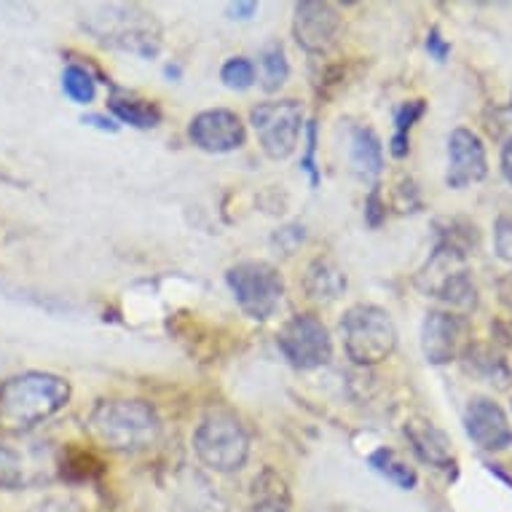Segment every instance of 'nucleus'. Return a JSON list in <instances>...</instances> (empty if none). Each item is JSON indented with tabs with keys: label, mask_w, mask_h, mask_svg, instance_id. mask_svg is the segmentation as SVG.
Segmentation results:
<instances>
[{
	"label": "nucleus",
	"mask_w": 512,
	"mask_h": 512,
	"mask_svg": "<svg viewBox=\"0 0 512 512\" xmlns=\"http://www.w3.org/2000/svg\"><path fill=\"white\" fill-rule=\"evenodd\" d=\"M70 400V384L62 376L30 370L0 384V432L19 435L38 427Z\"/></svg>",
	"instance_id": "obj_1"
},
{
	"label": "nucleus",
	"mask_w": 512,
	"mask_h": 512,
	"mask_svg": "<svg viewBox=\"0 0 512 512\" xmlns=\"http://www.w3.org/2000/svg\"><path fill=\"white\" fill-rule=\"evenodd\" d=\"M81 27L102 46L132 51L143 59L156 57L161 49L159 19L137 3H108L89 9L81 19Z\"/></svg>",
	"instance_id": "obj_2"
},
{
	"label": "nucleus",
	"mask_w": 512,
	"mask_h": 512,
	"mask_svg": "<svg viewBox=\"0 0 512 512\" xmlns=\"http://www.w3.org/2000/svg\"><path fill=\"white\" fill-rule=\"evenodd\" d=\"M86 424L108 451H143L161 435L159 413L145 400H100Z\"/></svg>",
	"instance_id": "obj_3"
},
{
	"label": "nucleus",
	"mask_w": 512,
	"mask_h": 512,
	"mask_svg": "<svg viewBox=\"0 0 512 512\" xmlns=\"http://www.w3.org/2000/svg\"><path fill=\"white\" fill-rule=\"evenodd\" d=\"M464 261H467V247L443 236L416 282L424 293L435 295L448 306L472 311L478 306V287L472 282L470 269Z\"/></svg>",
	"instance_id": "obj_4"
},
{
	"label": "nucleus",
	"mask_w": 512,
	"mask_h": 512,
	"mask_svg": "<svg viewBox=\"0 0 512 512\" xmlns=\"http://www.w3.org/2000/svg\"><path fill=\"white\" fill-rule=\"evenodd\" d=\"M344 352L354 365H378L392 357L397 346L395 319L373 303H357L341 319Z\"/></svg>",
	"instance_id": "obj_5"
},
{
	"label": "nucleus",
	"mask_w": 512,
	"mask_h": 512,
	"mask_svg": "<svg viewBox=\"0 0 512 512\" xmlns=\"http://www.w3.org/2000/svg\"><path fill=\"white\" fill-rule=\"evenodd\" d=\"M194 451L199 462L215 472L242 470L250 456V437L239 416L226 408L210 411L194 432Z\"/></svg>",
	"instance_id": "obj_6"
},
{
	"label": "nucleus",
	"mask_w": 512,
	"mask_h": 512,
	"mask_svg": "<svg viewBox=\"0 0 512 512\" xmlns=\"http://www.w3.org/2000/svg\"><path fill=\"white\" fill-rule=\"evenodd\" d=\"M226 282L239 309L252 319H269L285 295V279L266 261L236 263L226 271Z\"/></svg>",
	"instance_id": "obj_7"
},
{
	"label": "nucleus",
	"mask_w": 512,
	"mask_h": 512,
	"mask_svg": "<svg viewBox=\"0 0 512 512\" xmlns=\"http://www.w3.org/2000/svg\"><path fill=\"white\" fill-rule=\"evenodd\" d=\"M250 124L269 159H287L301 140L303 110L295 100L261 102L250 110Z\"/></svg>",
	"instance_id": "obj_8"
},
{
	"label": "nucleus",
	"mask_w": 512,
	"mask_h": 512,
	"mask_svg": "<svg viewBox=\"0 0 512 512\" xmlns=\"http://www.w3.org/2000/svg\"><path fill=\"white\" fill-rule=\"evenodd\" d=\"M279 352L298 370H314L333 360V338L314 314H295L277 336Z\"/></svg>",
	"instance_id": "obj_9"
},
{
	"label": "nucleus",
	"mask_w": 512,
	"mask_h": 512,
	"mask_svg": "<svg viewBox=\"0 0 512 512\" xmlns=\"http://www.w3.org/2000/svg\"><path fill=\"white\" fill-rule=\"evenodd\" d=\"M464 432L480 451L496 454L512 445V424L491 397H472L464 408Z\"/></svg>",
	"instance_id": "obj_10"
},
{
	"label": "nucleus",
	"mask_w": 512,
	"mask_h": 512,
	"mask_svg": "<svg viewBox=\"0 0 512 512\" xmlns=\"http://www.w3.org/2000/svg\"><path fill=\"white\" fill-rule=\"evenodd\" d=\"M188 137L196 148L207 153H231L239 151L247 140L242 118L234 110L215 108L202 110L188 126Z\"/></svg>",
	"instance_id": "obj_11"
},
{
	"label": "nucleus",
	"mask_w": 512,
	"mask_h": 512,
	"mask_svg": "<svg viewBox=\"0 0 512 512\" xmlns=\"http://www.w3.org/2000/svg\"><path fill=\"white\" fill-rule=\"evenodd\" d=\"M467 322L451 311H429L421 325V349L429 365H448L464 352Z\"/></svg>",
	"instance_id": "obj_12"
},
{
	"label": "nucleus",
	"mask_w": 512,
	"mask_h": 512,
	"mask_svg": "<svg viewBox=\"0 0 512 512\" xmlns=\"http://www.w3.org/2000/svg\"><path fill=\"white\" fill-rule=\"evenodd\" d=\"M488 175L486 145L472 129L459 126L448 137V172L445 185L448 188H467L470 183H480Z\"/></svg>",
	"instance_id": "obj_13"
},
{
	"label": "nucleus",
	"mask_w": 512,
	"mask_h": 512,
	"mask_svg": "<svg viewBox=\"0 0 512 512\" xmlns=\"http://www.w3.org/2000/svg\"><path fill=\"white\" fill-rule=\"evenodd\" d=\"M295 41L301 43L309 54H325L338 41L341 33V17L330 3L303 0L295 6L293 22Z\"/></svg>",
	"instance_id": "obj_14"
},
{
	"label": "nucleus",
	"mask_w": 512,
	"mask_h": 512,
	"mask_svg": "<svg viewBox=\"0 0 512 512\" xmlns=\"http://www.w3.org/2000/svg\"><path fill=\"white\" fill-rule=\"evenodd\" d=\"M403 432L408 437V443H411L413 454L419 456L421 462L429 464V467H437V470H454V443L437 424L416 416V419L405 421Z\"/></svg>",
	"instance_id": "obj_15"
},
{
	"label": "nucleus",
	"mask_w": 512,
	"mask_h": 512,
	"mask_svg": "<svg viewBox=\"0 0 512 512\" xmlns=\"http://www.w3.org/2000/svg\"><path fill=\"white\" fill-rule=\"evenodd\" d=\"M303 290L311 301L333 303L346 293V274L330 258H314L303 277Z\"/></svg>",
	"instance_id": "obj_16"
},
{
	"label": "nucleus",
	"mask_w": 512,
	"mask_h": 512,
	"mask_svg": "<svg viewBox=\"0 0 512 512\" xmlns=\"http://www.w3.org/2000/svg\"><path fill=\"white\" fill-rule=\"evenodd\" d=\"M349 161L352 169L365 180L381 175L384 169V145L378 135L368 126H354L352 140H349Z\"/></svg>",
	"instance_id": "obj_17"
},
{
	"label": "nucleus",
	"mask_w": 512,
	"mask_h": 512,
	"mask_svg": "<svg viewBox=\"0 0 512 512\" xmlns=\"http://www.w3.org/2000/svg\"><path fill=\"white\" fill-rule=\"evenodd\" d=\"M464 368L470 370L472 376L483 378L486 384H496L499 389H507L512 384V370L502 354H496L491 346L483 344H467L464 346Z\"/></svg>",
	"instance_id": "obj_18"
},
{
	"label": "nucleus",
	"mask_w": 512,
	"mask_h": 512,
	"mask_svg": "<svg viewBox=\"0 0 512 512\" xmlns=\"http://www.w3.org/2000/svg\"><path fill=\"white\" fill-rule=\"evenodd\" d=\"M250 512H290V491L277 472L266 470L252 483Z\"/></svg>",
	"instance_id": "obj_19"
},
{
	"label": "nucleus",
	"mask_w": 512,
	"mask_h": 512,
	"mask_svg": "<svg viewBox=\"0 0 512 512\" xmlns=\"http://www.w3.org/2000/svg\"><path fill=\"white\" fill-rule=\"evenodd\" d=\"M108 108L118 116V121L132 124L137 129H153L161 124L159 105H153L140 97H129V94H113L108 102Z\"/></svg>",
	"instance_id": "obj_20"
},
{
	"label": "nucleus",
	"mask_w": 512,
	"mask_h": 512,
	"mask_svg": "<svg viewBox=\"0 0 512 512\" xmlns=\"http://www.w3.org/2000/svg\"><path fill=\"white\" fill-rule=\"evenodd\" d=\"M368 464L378 475H384L387 480H392L397 488H403V491H413L416 483H419V475L413 470L411 464L403 462L397 451L392 448H376L373 454L368 456Z\"/></svg>",
	"instance_id": "obj_21"
},
{
	"label": "nucleus",
	"mask_w": 512,
	"mask_h": 512,
	"mask_svg": "<svg viewBox=\"0 0 512 512\" xmlns=\"http://www.w3.org/2000/svg\"><path fill=\"white\" fill-rule=\"evenodd\" d=\"M261 86L266 92H279L285 86L287 76H290V62H287L285 46L282 43H269L261 49Z\"/></svg>",
	"instance_id": "obj_22"
},
{
	"label": "nucleus",
	"mask_w": 512,
	"mask_h": 512,
	"mask_svg": "<svg viewBox=\"0 0 512 512\" xmlns=\"http://www.w3.org/2000/svg\"><path fill=\"white\" fill-rule=\"evenodd\" d=\"M62 92L78 105H89L94 100V94H97V81L81 65H68L65 73H62Z\"/></svg>",
	"instance_id": "obj_23"
},
{
	"label": "nucleus",
	"mask_w": 512,
	"mask_h": 512,
	"mask_svg": "<svg viewBox=\"0 0 512 512\" xmlns=\"http://www.w3.org/2000/svg\"><path fill=\"white\" fill-rule=\"evenodd\" d=\"M220 81L228 86V89H236V92H244L255 84V65L250 59L244 57H231L220 68Z\"/></svg>",
	"instance_id": "obj_24"
},
{
	"label": "nucleus",
	"mask_w": 512,
	"mask_h": 512,
	"mask_svg": "<svg viewBox=\"0 0 512 512\" xmlns=\"http://www.w3.org/2000/svg\"><path fill=\"white\" fill-rule=\"evenodd\" d=\"M25 483V467L17 451L0 445V488H17Z\"/></svg>",
	"instance_id": "obj_25"
},
{
	"label": "nucleus",
	"mask_w": 512,
	"mask_h": 512,
	"mask_svg": "<svg viewBox=\"0 0 512 512\" xmlns=\"http://www.w3.org/2000/svg\"><path fill=\"white\" fill-rule=\"evenodd\" d=\"M486 126L491 137L496 140H504V143H510L512 140V100L510 105H504V108H491L486 116Z\"/></svg>",
	"instance_id": "obj_26"
},
{
	"label": "nucleus",
	"mask_w": 512,
	"mask_h": 512,
	"mask_svg": "<svg viewBox=\"0 0 512 512\" xmlns=\"http://www.w3.org/2000/svg\"><path fill=\"white\" fill-rule=\"evenodd\" d=\"M424 113H427V102L424 100L403 102V105L395 110V135L408 137V132L413 129V124H416V121H419Z\"/></svg>",
	"instance_id": "obj_27"
},
{
	"label": "nucleus",
	"mask_w": 512,
	"mask_h": 512,
	"mask_svg": "<svg viewBox=\"0 0 512 512\" xmlns=\"http://www.w3.org/2000/svg\"><path fill=\"white\" fill-rule=\"evenodd\" d=\"M494 250L502 261L512 263V215H499V218H496Z\"/></svg>",
	"instance_id": "obj_28"
},
{
	"label": "nucleus",
	"mask_w": 512,
	"mask_h": 512,
	"mask_svg": "<svg viewBox=\"0 0 512 512\" xmlns=\"http://www.w3.org/2000/svg\"><path fill=\"white\" fill-rule=\"evenodd\" d=\"M317 121L306 124V156L301 159L303 172L309 175L311 185H319V169H317Z\"/></svg>",
	"instance_id": "obj_29"
},
{
	"label": "nucleus",
	"mask_w": 512,
	"mask_h": 512,
	"mask_svg": "<svg viewBox=\"0 0 512 512\" xmlns=\"http://www.w3.org/2000/svg\"><path fill=\"white\" fill-rule=\"evenodd\" d=\"M387 220V204L381 202V194H378V188H373L365 199V223L370 228H378L381 223Z\"/></svg>",
	"instance_id": "obj_30"
},
{
	"label": "nucleus",
	"mask_w": 512,
	"mask_h": 512,
	"mask_svg": "<svg viewBox=\"0 0 512 512\" xmlns=\"http://www.w3.org/2000/svg\"><path fill=\"white\" fill-rule=\"evenodd\" d=\"M303 226H285L282 231H277L274 234V244H277L279 250H285L287 255L298 247V244L303 242Z\"/></svg>",
	"instance_id": "obj_31"
},
{
	"label": "nucleus",
	"mask_w": 512,
	"mask_h": 512,
	"mask_svg": "<svg viewBox=\"0 0 512 512\" xmlns=\"http://www.w3.org/2000/svg\"><path fill=\"white\" fill-rule=\"evenodd\" d=\"M427 51H429V57L437 59V62H445V59H448V54H451V43L445 41L437 27H432V30H429Z\"/></svg>",
	"instance_id": "obj_32"
},
{
	"label": "nucleus",
	"mask_w": 512,
	"mask_h": 512,
	"mask_svg": "<svg viewBox=\"0 0 512 512\" xmlns=\"http://www.w3.org/2000/svg\"><path fill=\"white\" fill-rule=\"evenodd\" d=\"M30 512H84L81 507H78L76 502H70V499H46V502L35 504L33 510Z\"/></svg>",
	"instance_id": "obj_33"
},
{
	"label": "nucleus",
	"mask_w": 512,
	"mask_h": 512,
	"mask_svg": "<svg viewBox=\"0 0 512 512\" xmlns=\"http://www.w3.org/2000/svg\"><path fill=\"white\" fill-rule=\"evenodd\" d=\"M389 153H392L395 159H405V156L411 153V137L392 135V140H389Z\"/></svg>",
	"instance_id": "obj_34"
},
{
	"label": "nucleus",
	"mask_w": 512,
	"mask_h": 512,
	"mask_svg": "<svg viewBox=\"0 0 512 512\" xmlns=\"http://www.w3.org/2000/svg\"><path fill=\"white\" fill-rule=\"evenodd\" d=\"M84 124L97 126L100 132H118V124H116V121H113V118L100 116V113H89V116H84Z\"/></svg>",
	"instance_id": "obj_35"
},
{
	"label": "nucleus",
	"mask_w": 512,
	"mask_h": 512,
	"mask_svg": "<svg viewBox=\"0 0 512 512\" xmlns=\"http://www.w3.org/2000/svg\"><path fill=\"white\" fill-rule=\"evenodd\" d=\"M226 11L231 19H250L252 14L258 11V6H255L252 0H247V3H231Z\"/></svg>",
	"instance_id": "obj_36"
},
{
	"label": "nucleus",
	"mask_w": 512,
	"mask_h": 512,
	"mask_svg": "<svg viewBox=\"0 0 512 512\" xmlns=\"http://www.w3.org/2000/svg\"><path fill=\"white\" fill-rule=\"evenodd\" d=\"M502 175L507 177V183L512 185V140L504 143L502 148Z\"/></svg>",
	"instance_id": "obj_37"
},
{
	"label": "nucleus",
	"mask_w": 512,
	"mask_h": 512,
	"mask_svg": "<svg viewBox=\"0 0 512 512\" xmlns=\"http://www.w3.org/2000/svg\"><path fill=\"white\" fill-rule=\"evenodd\" d=\"M499 295H502V303L507 309L512 311V274L502 279V285H499Z\"/></svg>",
	"instance_id": "obj_38"
}]
</instances>
